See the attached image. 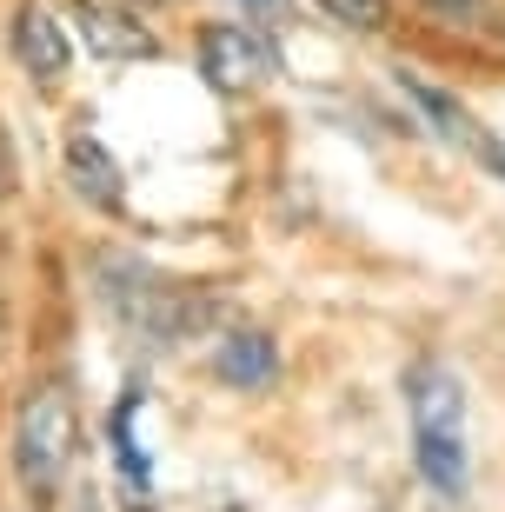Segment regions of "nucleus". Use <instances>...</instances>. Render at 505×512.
<instances>
[{"label":"nucleus","instance_id":"1a4fd4ad","mask_svg":"<svg viewBox=\"0 0 505 512\" xmlns=\"http://www.w3.org/2000/svg\"><path fill=\"white\" fill-rule=\"evenodd\" d=\"M133 406H140V386H133V393L113 406V426H107V433H113V459H120V473H127L133 486L147 493V486H153V466H147V453L133 446Z\"/></svg>","mask_w":505,"mask_h":512},{"label":"nucleus","instance_id":"423d86ee","mask_svg":"<svg viewBox=\"0 0 505 512\" xmlns=\"http://www.w3.org/2000/svg\"><path fill=\"white\" fill-rule=\"evenodd\" d=\"M67 180H74V193L87 200V207H100V213H120V200H127V187H120V167H113V153L100 147L87 127L67 133Z\"/></svg>","mask_w":505,"mask_h":512},{"label":"nucleus","instance_id":"f03ea898","mask_svg":"<svg viewBox=\"0 0 505 512\" xmlns=\"http://www.w3.org/2000/svg\"><path fill=\"white\" fill-rule=\"evenodd\" d=\"M74 446H80L74 393H67V386H40V393H27V406H20V433H14L20 486H27L34 499L60 493V479H67V466H74Z\"/></svg>","mask_w":505,"mask_h":512},{"label":"nucleus","instance_id":"6e6552de","mask_svg":"<svg viewBox=\"0 0 505 512\" xmlns=\"http://www.w3.org/2000/svg\"><path fill=\"white\" fill-rule=\"evenodd\" d=\"M213 373H220L233 393H266V386L280 380V353L266 333H226L220 353H213Z\"/></svg>","mask_w":505,"mask_h":512},{"label":"nucleus","instance_id":"ddd939ff","mask_svg":"<svg viewBox=\"0 0 505 512\" xmlns=\"http://www.w3.org/2000/svg\"><path fill=\"white\" fill-rule=\"evenodd\" d=\"M213 512H246V506H213Z\"/></svg>","mask_w":505,"mask_h":512},{"label":"nucleus","instance_id":"20e7f679","mask_svg":"<svg viewBox=\"0 0 505 512\" xmlns=\"http://www.w3.org/2000/svg\"><path fill=\"white\" fill-rule=\"evenodd\" d=\"M399 94H406L412 107L426 114V127L439 133V140H452V147H466L472 160H479V167H492V173L505 180V147H499V140H492V133L479 127V120H472V114H466V107H459L452 94H439V87H426L419 74H399Z\"/></svg>","mask_w":505,"mask_h":512},{"label":"nucleus","instance_id":"39448f33","mask_svg":"<svg viewBox=\"0 0 505 512\" xmlns=\"http://www.w3.org/2000/svg\"><path fill=\"white\" fill-rule=\"evenodd\" d=\"M67 14H74L80 40H87V54H100V60H153V54H160L153 27L140 14H127V7H107V0H74Z\"/></svg>","mask_w":505,"mask_h":512},{"label":"nucleus","instance_id":"f8f14e48","mask_svg":"<svg viewBox=\"0 0 505 512\" xmlns=\"http://www.w3.org/2000/svg\"><path fill=\"white\" fill-rule=\"evenodd\" d=\"M253 7H260V14H273V7H280V0H253Z\"/></svg>","mask_w":505,"mask_h":512},{"label":"nucleus","instance_id":"9d476101","mask_svg":"<svg viewBox=\"0 0 505 512\" xmlns=\"http://www.w3.org/2000/svg\"><path fill=\"white\" fill-rule=\"evenodd\" d=\"M319 7H326V20L353 27V34H379L393 20V0H319Z\"/></svg>","mask_w":505,"mask_h":512},{"label":"nucleus","instance_id":"0eeeda50","mask_svg":"<svg viewBox=\"0 0 505 512\" xmlns=\"http://www.w3.org/2000/svg\"><path fill=\"white\" fill-rule=\"evenodd\" d=\"M14 60L34 80H60L67 74V34H60V20L47 14L40 0H27V7L14 14Z\"/></svg>","mask_w":505,"mask_h":512},{"label":"nucleus","instance_id":"f257e3e1","mask_svg":"<svg viewBox=\"0 0 505 512\" xmlns=\"http://www.w3.org/2000/svg\"><path fill=\"white\" fill-rule=\"evenodd\" d=\"M406 413H412V459L439 499H466L472 453H466V380L446 360H419L406 373Z\"/></svg>","mask_w":505,"mask_h":512},{"label":"nucleus","instance_id":"9b49d317","mask_svg":"<svg viewBox=\"0 0 505 512\" xmlns=\"http://www.w3.org/2000/svg\"><path fill=\"white\" fill-rule=\"evenodd\" d=\"M419 7H426V14L439 20V27H479L492 0H419Z\"/></svg>","mask_w":505,"mask_h":512},{"label":"nucleus","instance_id":"7ed1b4c3","mask_svg":"<svg viewBox=\"0 0 505 512\" xmlns=\"http://www.w3.org/2000/svg\"><path fill=\"white\" fill-rule=\"evenodd\" d=\"M200 74L213 94H253V87H266L280 74V54H273V40L260 27L213 20V27H200Z\"/></svg>","mask_w":505,"mask_h":512}]
</instances>
